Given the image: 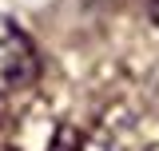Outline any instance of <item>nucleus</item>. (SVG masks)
<instances>
[{"mask_svg": "<svg viewBox=\"0 0 159 151\" xmlns=\"http://www.w3.org/2000/svg\"><path fill=\"white\" fill-rule=\"evenodd\" d=\"M80 147H84V135H80L76 127H60L56 139L48 143V151H80Z\"/></svg>", "mask_w": 159, "mask_h": 151, "instance_id": "nucleus-2", "label": "nucleus"}, {"mask_svg": "<svg viewBox=\"0 0 159 151\" xmlns=\"http://www.w3.org/2000/svg\"><path fill=\"white\" fill-rule=\"evenodd\" d=\"M40 80V52L16 20L0 16V99L28 92Z\"/></svg>", "mask_w": 159, "mask_h": 151, "instance_id": "nucleus-1", "label": "nucleus"}, {"mask_svg": "<svg viewBox=\"0 0 159 151\" xmlns=\"http://www.w3.org/2000/svg\"><path fill=\"white\" fill-rule=\"evenodd\" d=\"M147 12H151V20H155V28H159V0H147Z\"/></svg>", "mask_w": 159, "mask_h": 151, "instance_id": "nucleus-3", "label": "nucleus"}]
</instances>
